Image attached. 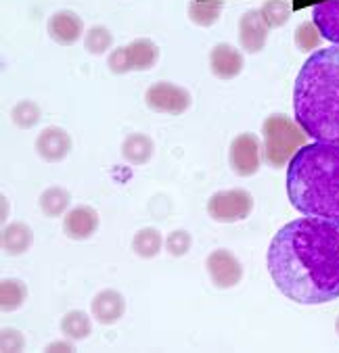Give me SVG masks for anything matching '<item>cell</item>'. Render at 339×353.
<instances>
[{"mask_svg": "<svg viewBox=\"0 0 339 353\" xmlns=\"http://www.w3.org/2000/svg\"><path fill=\"white\" fill-rule=\"evenodd\" d=\"M266 261L287 299L300 305L339 299V224L308 216L285 224L270 241Z\"/></svg>", "mask_w": 339, "mask_h": 353, "instance_id": "cell-1", "label": "cell"}, {"mask_svg": "<svg viewBox=\"0 0 339 353\" xmlns=\"http://www.w3.org/2000/svg\"><path fill=\"white\" fill-rule=\"evenodd\" d=\"M293 113L308 138L339 145V44L314 50L302 65Z\"/></svg>", "mask_w": 339, "mask_h": 353, "instance_id": "cell-2", "label": "cell"}, {"mask_svg": "<svg viewBox=\"0 0 339 353\" xmlns=\"http://www.w3.org/2000/svg\"><path fill=\"white\" fill-rule=\"evenodd\" d=\"M287 194L300 214L339 224V145L306 143L289 161Z\"/></svg>", "mask_w": 339, "mask_h": 353, "instance_id": "cell-3", "label": "cell"}, {"mask_svg": "<svg viewBox=\"0 0 339 353\" xmlns=\"http://www.w3.org/2000/svg\"><path fill=\"white\" fill-rule=\"evenodd\" d=\"M262 138L264 159L275 170L285 168L291 157L308 143V134L302 130V125L285 113H273L264 119Z\"/></svg>", "mask_w": 339, "mask_h": 353, "instance_id": "cell-4", "label": "cell"}, {"mask_svg": "<svg viewBox=\"0 0 339 353\" xmlns=\"http://www.w3.org/2000/svg\"><path fill=\"white\" fill-rule=\"evenodd\" d=\"M253 196L245 188L218 190L208 201V216L218 224H235L249 218Z\"/></svg>", "mask_w": 339, "mask_h": 353, "instance_id": "cell-5", "label": "cell"}, {"mask_svg": "<svg viewBox=\"0 0 339 353\" xmlns=\"http://www.w3.org/2000/svg\"><path fill=\"white\" fill-rule=\"evenodd\" d=\"M193 97L186 88L172 82H155L145 92V105L164 115H182L188 111Z\"/></svg>", "mask_w": 339, "mask_h": 353, "instance_id": "cell-6", "label": "cell"}, {"mask_svg": "<svg viewBox=\"0 0 339 353\" xmlns=\"http://www.w3.org/2000/svg\"><path fill=\"white\" fill-rule=\"evenodd\" d=\"M262 155H264V149H262L260 138L251 132H243V134L235 136V140L231 143V149H229L231 168L241 178H249L253 174H258Z\"/></svg>", "mask_w": 339, "mask_h": 353, "instance_id": "cell-7", "label": "cell"}, {"mask_svg": "<svg viewBox=\"0 0 339 353\" xmlns=\"http://www.w3.org/2000/svg\"><path fill=\"white\" fill-rule=\"evenodd\" d=\"M206 268L216 289H222V291L237 287L243 278V265L235 257V253H231L229 249L212 251L206 259Z\"/></svg>", "mask_w": 339, "mask_h": 353, "instance_id": "cell-8", "label": "cell"}, {"mask_svg": "<svg viewBox=\"0 0 339 353\" xmlns=\"http://www.w3.org/2000/svg\"><path fill=\"white\" fill-rule=\"evenodd\" d=\"M99 211L90 205H78L63 216V232L72 241H88L99 230Z\"/></svg>", "mask_w": 339, "mask_h": 353, "instance_id": "cell-9", "label": "cell"}, {"mask_svg": "<svg viewBox=\"0 0 339 353\" xmlns=\"http://www.w3.org/2000/svg\"><path fill=\"white\" fill-rule=\"evenodd\" d=\"M36 153L46 163H59L72 153V136L59 125H48L36 138Z\"/></svg>", "mask_w": 339, "mask_h": 353, "instance_id": "cell-10", "label": "cell"}, {"mask_svg": "<svg viewBox=\"0 0 339 353\" xmlns=\"http://www.w3.org/2000/svg\"><path fill=\"white\" fill-rule=\"evenodd\" d=\"M48 36L61 46H72L84 36V21L78 13L70 9H61L50 15L48 19Z\"/></svg>", "mask_w": 339, "mask_h": 353, "instance_id": "cell-11", "label": "cell"}, {"mask_svg": "<svg viewBox=\"0 0 339 353\" xmlns=\"http://www.w3.org/2000/svg\"><path fill=\"white\" fill-rule=\"evenodd\" d=\"M268 23L262 17L260 9H249L247 13H243V17L239 19V42L241 48L255 54L260 50H264L266 46V38H268Z\"/></svg>", "mask_w": 339, "mask_h": 353, "instance_id": "cell-12", "label": "cell"}, {"mask_svg": "<svg viewBox=\"0 0 339 353\" xmlns=\"http://www.w3.org/2000/svg\"><path fill=\"white\" fill-rule=\"evenodd\" d=\"M210 72L218 80H233L243 72V54L233 44H216L210 50Z\"/></svg>", "mask_w": 339, "mask_h": 353, "instance_id": "cell-13", "label": "cell"}, {"mask_svg": "<svg viewBox=\"0 0 339 353\" xmlns=\"http://www.w3.org/2000/svg\"><path fill=\"white\" fill-rule=\"evenodd\" d=\"M90 312L93 318L103 324V326H111L115 322H119V318H124L126 312V299L119 291L113 289H103L95 295L93 303H90Z\"/></svg>", "mask_w": 339, "mask_h": 353, "instance_id": "cell-14", "label": "cell"}, {"mask_svg": "<svg viewBox=\"0 0 339 353\" xmlns=\"http://www.w3.org/2000/svg\"><path fill=\"white\" fill-rule=\"evenodd\" d=\"M312 21L320 30V36L333 44H339V0H320L312 7Z\"/></svg>", "mask_w": 339, "mask_h": 353, "instance_id": "cell-15", "label": "cell"}, {"mask_svg": "<svg viewBox=\"0 0 339 353\" xmlns=\"http://www.w3.org/2000/svg\"><path fill=\"white\" fill-rule=\"evenodd\" d=\"M130 72H149L159 61V46L149 38H137L126 46Z\"/></svg>", "mask_w": 339, "mask_h": 353, "instance_id": "cell-16", "label": "cell"}, {"mask_svg": "<svg viewBox=\"0 0 339 353\" xmlns=\"http://www.w3.org/2000/svg\"><path fill=\"white\" fill-rule=\"evenodd\" d=\"M155 153V143L153 138L141 132L128 134L122 143V157L130 163V165H145L151 161Z\"/></svg>", "mask_w": 339, "mask_h": 353, "instance_id": "cell-17", "label": "cell"}, {"mask_svg": "<svg viewBox=\"0 0 339 353\" xmlns=\"http://www.w3.org/2000/svg\"><path fill=\"white\" fill-rule=\"evenodd\" d=\"M34 243V232L26 222H11L3 228V251L7 255H23Z\"/></svg>", "mask_w": 339, "mask_h": 353, "instance_id": "cell-18", "label": "cell"}, {"mask_svg": "<svg viewBox=\"0 0 339 353\" xmlns=\"http://www.w3.org/2000/svg\"><path fill=\"white\" fill-rule=\"evenodd\" d=\"M38 205H40V211L46 218H61L70 211L72 194L63 186H50L40 194Z\"/></svg>", "mask_w": 339, "mask_h": 353, "instance_id": "cell-19", "label": "cell"}, {"mask_svg": "<svg viewBox=\"0 0 339 353\" xmlns=\"http://www.w3.org/2000/svg\"><path fill=\"white\" fill-rule=\"evenodd\" d=\"M164 247V236L157 228H141L132 239V251L141 259H153Z\"/></svg>", "mask_w": 339, "mask_h": 353, "instance_id": "cell-20", "label": "cell"}, {"mask_svg": "<svg viewBox=\"0 0 339 353\" xmlns=\"http://www.w3.org/2000/svg\"><path fill=\"white\" fill-rule=\"evenodd\" d=\"M222 9H224V0H191L188 17L193 23L201 28H210L218 21Z\"/></svg>", "mask_w": 339, "mask_h": 353, "instance_id": "cell-21", "label": "cell"}, {"mask_svg": "<svg viewBox=\"0 0 339 353\" xmlns=\"http://www.w3.org/2000/svg\"><path fill=\"white\" fill-rule=\"evenodd\" d=\"M61 332L65 339L72 341H84L93 332L90 316L82 310H72L61 318Z\"/></svg>", "mask_w": 339, "mask_h": 353, "instance_id": "cell-22", "label": "cell"}, {"mask_svg": "<svg viewBox=\"0 0 339 353\" xmlns=\"http://www.w3.org/2000/svg\"><path fill=\"white\" fill-rule=\"evenodd\" d=\"M28 299V287L26 282L17 278H5L0 282V310L5 314L19 310Z\"/></svg>", "mask_w": 339, "mask_h": 353, "instance_id": "cell-23", "label": "cell"}, {"mask_svg": "<svg viewBox=\"0 0 339 353\" xmlns=\"http://www.w3.org/2000/svg\"><path fill=\"white\" fill-rule=\"evenodd\" d=\"M293 11V5L289 3V0H266V3L262 5L260 13L262 17L266 19L268 28H283L289 19Z\"/></svg>", "mask_w": 339, "mask_h": 353, "instance_id": "cell-24", "label": "cell"}, {"mask_svg": "<svg viewBox=\"0 0 339 353\" xmlns=\"http://www.w3.org/2000/svg\"><path fill=\"white\" fill-rule=\"evenodd\" d=\"M113 46V34L105 26H93L84 34V48L90 54H105Z\"/></svg>", "mask_w": 339, "mask_h": 353, "instance_id": "cell-25", "label": "cell"}, {"mask_svg": "<svg viewBox=\"0 0 339 353\" xmlns=\"http://www.w3.org/2000/svg\"><path fill=\"white\" fill-rule=\"evenodd\" d=\"M40 115H42V111H40V107L34 103V101H19L13 109H11V119H13V123L17 125V128H21V130H30V128H34L38 121H40Z\"/></svg>", "mask_w": 339, "mask_h": 353, "instance_id": "cell-26", "label": "cell"}, {"mask_svg": "<svg viewBox=\"0 0 339 353\" xmlns=\"http://www.w3.org/2000/svg\"><path fill=\"white\" fill-rule=\"evenodd\" d=\"M320 42H322V36H320V30L316 28L314 21H302L296 28V46L302 52H310V50L318 48Z\"/></svg>", "mask_w": 339, "mask_h": 353, "instance_id": "cell-27", "label": "cell"}, {"mask_svg": "<svg viewBox=\"0 0 339 353\" xmlns=\"http://www.w3.org/2000/svg\"><path fill=\"white\" fill-rule=\"evenodd\" d=\"M164 245H166V251H168L172 257H182V255L188 253V249H191V245H193V239H191V234H188L186 230H172V232L166 236Z\"/></svg>", "mask_w": 339, "mask_h": 353, "instance_id": "cell-28", "label": "cell"}, {"mask_svg": "<svg viewBox=\"0 0 339 353\" xmlns=\"http://www.w3.org/2000/svg\"><path fill=\"white\" fill-rule=\"evenodd\" d=\"M21 349H26V336L17 328H3V332H0V351L17 353Z\"/></svg>", "mask_w": 339, "mask_h": 353, "instance_id": "cell-29", "label": "cell"}, {"mask_svg": "<svg viewBox=\"0 0 339 353\" xmlns=\"http://www.w3.org/2000/svg\"><path fill=\"white\" fill-rule=\"evenodd\" d=\"M107 67L109 72L115 76H124L130 72V63H128V54H126V46H117L109 52L107 57Z\"/></svg>", "mask_w": 339, "mask_h": 353, "instance_id": "cell-30", "label": "cell"}, {"mask_svg": "<svg viewBox=\"0 0 339 353\" xmlns=\"http://www.w3.org/2000/svg\"><path fill=\"white\" fill-rule=\"evenodd\" d=\"M46 351L48 353H70V351H76V347H74V343H72V339H67V341H52L48 347H46Z\"/></svg>", "mask_w": 339, "mask_h": 353, "instance_id": "cell-31", "label": "cell"}, {"mask_svg": "<svg viewBox=\"0 0 339 353\" xmlns=\"http://www.w3.org/2000/svg\"><path fill=\"white\" fill-rule=\"evenodd\" d=\"M7 214H9V203H7V199L3 196V216L7 218Z\"/></svg>", "mask_w": 339, "mask_h": 353, "instance_id": "cell-32", "label": "cell"}, {"mask_svg": "<svg viewBox=\"0 0 339 353\" xmlns=\"http://www.w3.org/2000/svg\"><path fill=\"white\" fill-rule=\"evenodd\" d=\"M335 330H337V334H339V318H337V322H335Z\"/></svg>", "mask_w": 339, "mask_h": 353, "instance_id": "cell-33", "label": "cell"}]
</instances>
